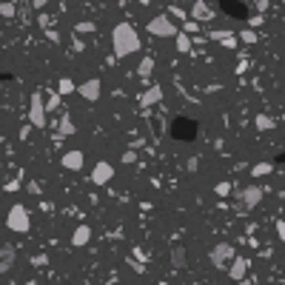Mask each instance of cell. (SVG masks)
<instances>
[{"mask_svg":"<svg viewBox=\"0 0 285 285\" xmlns=\"http://www.w3.org/2000/svg\"><path fill=\"white\" fill-rule=\"evenodd\" d=\"M111 46H114L117 57H132L140 51V34L132 23H117L111 29Z\"/></svg>","mask_w":285,"mask_h":285,"instance_id":"6da1fadb","label":"cell"},{"mask_svg":"<svg viewBox=\"0 0 285 285\" xmlns=\"http://www.w3.org/2000/svg\"><path fill=\"white\" fill-rule=\"evenodd\" d=\"M6 225H9V231H15V234H26L29 228H32V219H29V211H26V205H12L9 208V214H6Z\"/></svg>","mask_w":285,"mask_h":285,"instance_id":"7a4b0ae2","label":"cell"},{"mask_svg":"<svg viewBox=\"0 0 285 285\" xmlns=\"http://www.w3.org/2000/svg\"><path fill=\"white\" fill-rule=\"evenodd\" d=\"M237 202H240V211H254L260 202H263V188L260 185H245L237 191Z\"/></svg>","mask_w":285,"mask_h":285,"instance_id":"3957f363","label":"cell"},{"mask_svg":"<svg viewBox=\"0 0 285 285\" xmlns=\"http://www.w3.org/2000/svg\"><path fill=\"white\" fill-rule=\"evenodd\" d=\"M46 91H34L32 94V109H29V120H32L34 129H46L49 120H46V100H43Z\"/></svg>","mask_w":285,"mask_h":285,"instance_id":"277c9868","label":"cell"},{"mask_svg":"<svg viewBox=\"0 0 285 285\" xmlns=\"http://www.w3.org/2000/svg\"><path fill=\"white\" fill-rule=\"evenodd\" d=\"M149 34H154V37H174L177 34V26L171 23L168 15H157L149 20Z\"/></svg>","mask_w":285,"mask_h":285,"instance_id":"5b68a950","label":"cell"},{"mask_svg":"<svg viewBox=\"0 0 285 285\" xmlns=\"http://www.w3.org/2000/svg\"><path fill=\"white\" fill-rule=\"evenodd\" d=\"M234 245L231 242H217L214 248H211V254H208V260H211V265H217V268H222V265H228L231 260H234Z\"/></svg>","mask_w":285,"mask_h":285,"instance_id":"8992f818","label":"cell"},{"mask_svg":"<svg viewBox=\"0 0 285 285\" xmlns=\"http://www.w3.org/2000/svg\"><path fill=\"white\" fill-rule=\"evenodd\" d=\"M77 94H80L83 100H88V103L100 100V94H103V83L97 80V77H91V80H86V83L77 86Z\"/></svg>","mask_w":285,"mask_h":285,"instance_id":"52a82bcc","label":"cell"},{"mask_svg":"<svg viewBox=\"0 0 285 285\" xmlns=\"http://www.w3.org/2000/svg\"><path fill=\"white\" fill-rule=\"evenodd\" d=\"M111 177H114V166H111L109 160H100L97 166L91 168V183H94V185L111 183Z\"/></svg>","mask_w":285,"mask_h":285,"instance_id":"ba28073f","label":"cell"},{"mask_svg":"<svg viewBox=\"0 0 285 285\" xmlns=\"http://www.w3.org/2000/svg\"><path fill=\"white\" fill-rule=\"evenodd\" d=\"M60 166L66 168V171H83V166H86V154H83L80 149L66 151V154L60 157Z\"/></svg>","mask_w":285,"mask_h":285,"instance_id":"9c48e42d","label":"cell"},{"mask_svg":"<svg viewBox=\"0 0 285 285\" xmlns=\"http://www.w3.org/2000/svg\"><path fill=\"white\" fill-rule=\"evenodd\" d=\"M191 20L208 23V20H214V9H211L205 0H194V3H191Z\"/></svg>","mask_w":285,"mask_h":285,"instance_id":"30bf717a","label":"cell"},{"mask_svg":"<svg viewBox=\"0 0 285 285\" xmlns=\"http://www.w3.org/2000/svg\"><path fill=\"white\" fill-rule=\"evenodd\" d=\"M245 274H248V260L245 257H234L231 263H228V277L240 283V280H245Z\"/></svg>","mask_w":285,"mask_h":285,"instance_id":"8fae6325","label":"cell"},{"mask_svg":"<svg viewBox=\"0 0 285 285\" xmlns=\"http://www.w3.org/2000/svg\"><path fill=\"white\" fill-rule=\"evenodd\" d=\"M163 100V86H149L143 94H140V106H157V103Z\"/></svg>","mask_w":285,"mask_h":285,"instance_id":"7c38bea8","label":"cell"},{"mask_svg":"<svg viewBox=\"0 0 285 285\" xmlns=\"http://www.w3.org/2000/svg\"><path fill=\"white\" fill-rule=\"evenodd\" d=\"M15 260H17V251L12 248V245H3V248H0V274L12 271V265H15Z\"/></svg>","mask_w":285,"mask_h":285,"instance_id":"4fadbf2b","label":"cell"},{"mask_svg":"<svg viewBox=\"0 0 285 285\" xmlns=\"http://www.w3.org/2000/svg\"><path fill=\"white\" fill-rule=\"evenodd\" d=\"M88 242H91V228H88V225H77L74 234H71V245H74V248H83Z\"/></svg>","mask_w":285,"mask_h":285,"instance_id":"5bb4252c","label":"cell"},{"mask_svg":"<svg viewBox=\"0 0 285 285\" xmlns=\"http://www.w3.org/2000/svg\"><path fill=\"white\" fill-rule=\"evenodd\" d=\"M211 40H219L225 49H234L237 46V37H234V32H228V29H214V32L208 34Z\"/></svg>","mask_w":285,"mask_h":285,"instance_id":"9a60e30c","label":"cell"},{"mask_svg":"<svg viewBox=\"0 0 285 285\" xmlns=\"http://www.w3.org/2000/svg\"><path fill=\"white\" fill-rule=\"evenodd\" d=\"M171 265L174 268H185V248L183 245H174L171 248Z\"/></svg>","mask_w":285,"mask_h":285,"instance_id":"2e32d148","label":"cell"},{"mask_svg":"<svg viewBox=\"0 0 285 285\" xmlns=\"http://www.w3.org/2000/svg\"><path fill=\"white\" fill-rule=\"evenodd\" d=\"M254 126H257L260 132H271V129H277V120L268 117V114H260V117L254 120Z\"/></svg>","mask_w":285,"mask_h":285,"instance_id":"e0dca14e","label":"cell"},{"mask_svg":"<svg viewBox=\"0 0 285 285\" xmlns=\"http://www.w3.org/2000/svg\"><path fill=\"white\" fill-rule=\"evenodd\" d=\"M174 37H177V51L188 54V51H191V37H188V32H177Z\"/></svg>","mask_w":285,"mask_h":285,"instance_id":"ac0fdd59","label":"cell"},{"mask_svg":"<svg viewBox=\"0 0 285 285\" xmlns=\"http://www.w3.org/2000/svg\"><path fill=\"white\" fill-rule=\"evenodd\" d=\"M151 71H154V57H143V60H140V68H137V74H140L143 80H149Z\"/></svg>","mask_w":285,"mask_h":285,"instance_id":"d6986e66","label":"cell"},{"mask_svg":"<svg viewBox=\"0 0 285 285\" xmlns=\"http://www.w3.org/2000/svg\"><path fill=\"white\" fill-rule=\"evenodd\" d=\"M77 129H74V123H71V117H60V123H57V134H63V137H68V134H74Z\"/></svg>","mask_w":285,"mask_h":285,"instance_id":"ffe728a7","label":"cell"},{"mask_svg":"<svg viewBox=\"0 0 285 285\" xmlns=\"http://www.w3.org/2000/svg\"><path fill=\"white\" fill-rule=\"evenodd\" d=\"M271 171H274V163H257V166H251L254 177H265V174H271Z\"/></svg>","mask_w":285,"mask_h":285,"instance_id":"44dd1931","label":"cell"},{"mask_svg":"<svg viewBox=\"0 0 285 285\" xmlns=\"http://www.w3.org/2000/svg\"><path fill=\"white\" fill-rule=\"evenodd\" d=\"M71 91H77V86L71 83L68 77H63V80L57 83V94H71Z\"/></svg>","mask_w":285,"mask_h":285,"instance_id":"7402d4cb","label":"cell"},{"mask_svg":"<svg viewBox=\"0 0 285 285\" xmlns=\"http://www.w3.org/2000/svg\"><path fill=\"white\" fill-rule=\"evenodd\" d=\"M240 40H242V43H257V32H254V29H242V32H240Z\"/></svg>","mask_w":285,"mask_h":285,"instance_id":"603a6c76","label":"cell"},{"mask_svg":"<svg viewBox=\"0 0 285 285\" xmlns=\"http://www.w3.org/2000/svg\"><path fill=\"white\" fill-rule=\"evenodd\" d=\"M15 3H0V17H15Z\"/></svg>","mask_w":285,"mask_h":285,"instance_id":"cb8c5ba5","label":"cell"},{"mask_svg":"<svg viewBox=\"0 0 285 285\" xmlns=\"http://www.w3.org/2000/svg\"><path fill=\"white\" fill-rule=\"evenodd\" d=\"M123 163H126V166H134V163H137V151L134 149L123 151Z\"/></svg>","mask_w":285,"mask_h":285,"instance_id":"d4e9b609","label":"cell"},{"mask_svg":"<svg viewBox=\"0 0 285 285\" xmlns=\"http://www.w3.org/2000/svg\"><path fill=\"white\" fill-rule=\"evenodd\" d=\"M60 97H63V94H57V91H54V94H51L49 100H46V111H51V109H57V106H60Z\"/></svg>","mask_w":285,"mask_h":285,"instance_id":"484cf974","label":"cell"},{"mask_svg":"<svg viewBox=\"0 0 285 285\" xmlns=\"http://www.w3.org/2000/svg\"><path fill=\"white\" fill-rule=\"evenodd\" d=\"M217 194H219V197H228V194H231V183H219L217 185Z\"/></svg>","mask_w":285,"mask_h":285,"instance_id":"4316f807","label":"cell"},{"mask_svg":"<svg viewBox=\"0 0 285 285\" xmlns=\"http://www.w3.org/2000/svg\"><path fill=\"white\" fill-rule=\"evenodd\" d=\"M77 32H83V34L94 32V23H88V20H83V23H80V26H77Z\"/></svg>","mask_w":285,"mask_h":285,"instance_id":"83f0119b","label":"cell"},{"mask_svg":"<svg viewBox=\"0 0 285 285\" xmlns=\"http://www.w3.org/2000/svg\"><path fill=\"white\" fill-rule=\"evenodd\" d=\"M171 15L180 17V20H185V12H183V9H177V6H171Z\"/></svg>","mask_w":285,"mask_h":285,"instance_id":"f1b7e54d","label":"cell"},{"mask_svg":"<svg viewBox=\"0 0 285 285\" xmlns=\"http://www.w3.org/2000/svg\"><path fill=\"white\" fill-rule=\"evenodd\" d=\"M37 23H40V29H49V17H46V15L37 17Z\"/></svg>","mask_w":285,"mask_h":285,"instance_id":"f546056e","label":"cell"},{"mask_svg":"<svg viewBox=\"0 0 285 285\" xmlns=\"http://www.w3.org/2000/svg\"><path fill=\"white\" fill-rule=\"evenodd\" d=\"M277 234H280V240H285V222H277Z\"/></svg>","mask_w":285,"mask_h":285,"instance_id":"4dcf8cb0","label":"cell"},{"mask_svg":"<svg viewBox=\"0 0 285 285\" xmlns=\"http://www.w3.org/2000/svg\"><path fill=\"white\" fill-rule=\"evenodd\" d=\"M237 285H254V283H251V280H240Z\"/></svg>","mask_w":285,"mask_h":285,"instance_id":"1f68e13d","label":"cell"},{"mask_svg":"<svg viewBox=\"0 0 285 285\" xmlns=\"http://www.w3.org/2000/svg\"><path fill=\"white\" fill-rule=\"evenodd\" d=\"M137 3H143V6H149V3H151V0H137Z\"/></svg>","mask_w":285,"mask_h":285,"instance_id":"d6a6232c","label":"cell"},{"mask_svg":"<svg viewBox=\"0 0 285 285\" xmlns=\"http://www.w3.org/2000/svg\"><path fill=\"white\" fill-rule=\"evenodd\" d=\"M188 3H194V0H188Z\"/></svg>","mask_w":285,"mask_h":285,"instance_id":"836d02e7","label":"cell"}]
</instances>
